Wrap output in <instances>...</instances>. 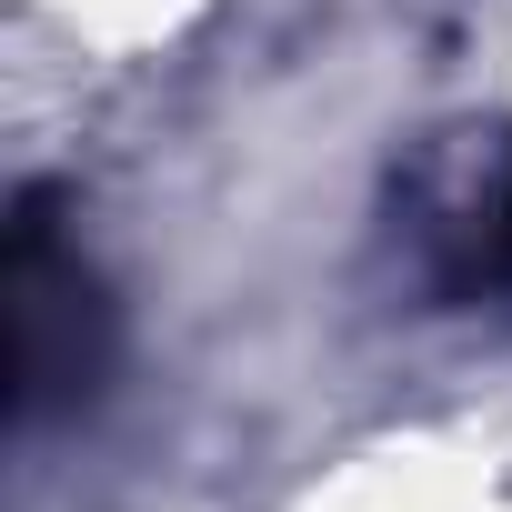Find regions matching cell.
I'll return each mask as SVG.
<instances>
[{"label": "cell", "instance_id": "cell-2", "mask_svg": "<svg viewBox=\"0 0 512 512\" xmlns=\"http://www.w3.org/2000/svg\"><path fill=\"white\" fill-rule=\"evenodd\" d=\"M11 422L41 432L51 412H81L111 372V302L91 282V262L51 231V201L31 191L11 221Z\"/></svg>", "mask_w": 512, "mask_h": 512}, {"label": "cell", "instance_id": "cell-1", "mask_svg": "<svg viewBox=\"0 0 512 512\" xmlns=\"http://www.w3.org/2000/svg\"><path fill=\"white\" fill-rule=\"evenodd\" d=\"M392 241L432 302H512V131H442L392 181Z\"/></svg>", "mask_w": 512, "mask_h": 512}]
</instances>
